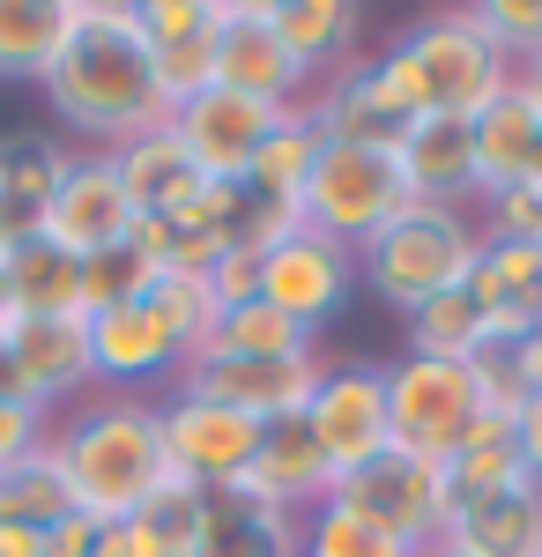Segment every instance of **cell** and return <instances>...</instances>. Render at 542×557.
Instances as JSON below:
<instances>
[{"instance_id": "obj_24", "label": "cell", "mask_w": 542, "mask_h": 557, "mask_svg": "<svg viewBox=\"0 0 542 557\" xmlns=\"http://www.w3.org/2000/svg\"><path fill=\"white\" fill-rule=\"evenodd\" d=\"M112 172H120L134 215H164V209H178V201L201 186V172H194L186 141L171 134V120L149 127V134H134V141H120V149H112Z\"/></svg>"}, {"instance_id": "obj_39", "label": "cell", "mask_w": 542, "mask_h": 557, "mask_svg": "<svg viewBox=\"0 0 542 557\" xmlns=\"http://www.w3.org/2000/svg\"><path fill=\"white\" fill-rule=\"evenodd\" d=\"M89 557H171V550H164V535L134 513V520H104V528H97V550H89Z\"/></svg>"}, {"instance_id": "obj_36", "label": "cell", "mask_w": 542, "mask_h": 557, "mask_svg": "<svg viewBox=\"0 0 542 557\" xmlns=\"http://www.w3.org/2000/svg\"><path fill=\"white\" fill-rule=\"evenodd\" d=\"M460 15L476 23V38L491 45L513 75L542 52V0H483V8H460Z\"/></svg>"}, {"instance_id": "obj_17", "label": "cell", "mask_w": 542, "mask_h": 557, "mask_svg": "<svg viewBox=\"0 0 542 557\" xmlns=\"http://www.w3.org/2000/svg\"><path fill=\"white\" fill-rule=\"evenodd\" d=\"M141 38L157 60V89L178 112L186 97L215 89V0H134Z\"/></svg>"}, {"instance_id": "obj_13", "label": "cell", "mask_w": 542, "mask_h": 557, "mask_svg": "<svg viewBox=\"0 0 542 557\" xmlns=\"http://www.w3.org/2000/svg\"><path fill=\"white\" fill-rule=\"evenodd\" d=\"M215 89L275 104V112H291V104L312 97L305 67L268 30V0H215Z\"/></svg>"}, {"instance_id": "obj_38", "label": "cell", "mask_w": 542, "mask_h": 557, "mask_svg": "<svg viewBox=\"0 0 542 557\" xmlns=\"http://www.w3.org/2000/svg\"><path fill=\"white\" fill-rule=\"evenodd\" d=\"M45 438H52V417H38V409L15 401V394H0V469H15L23 454H38Z\"/></svg>"}, {"instance_id": "obj_5", "label": "cell", "mask_w": 542, "mask_h": 557, "mask_svg": "<svg viewBox=\"0 0 542 557\" xmlns=\"http://www.w3.org/2000/svg\"><path fill=\"white\" fill-rule=\"evenodd\" d=\"M483 424H498V409L483 394L476 357H417V349H402L386 364V431H394V446H409V454L446 469Z\"/></svg>"}, {"instance_id": "obj_27", "label": "cell", "mask_w": 542, "mask_h": 557, "mask_svg": "<svg viewBox=\"0 0 542 557\" xmlns=\"http://www.w3.org/2000/svg\"><path fill=\"white\" fill-rule=\"evenodd\" d=\"M312 343H320L312 327H297L275 305L246 298V305H223V312H215V327L201 335V349H194L186 364H201V357H312Z\"/></svg>"}, {"instance_id": "obj_15", "label": "cell", "mask_w": 542, "mask_h": 557, "mask_svg": "<svg viewBox=\"0 0 542 557\" xmlns=\"http://www.w3.org/2000/svg\"><path fill=\"white\" fill-rule=\"evenodd\" d=\"M275 104H252V97H231V89H201V97H186L178 112H171V134L186 141V157H194V172L215 178V186H246L252 178V157H260V141L275 134Z\"/></svg>"}, {"instance_id": "obj_44", "label": "cell", "mask_w": 542, "mask_h": 557, "mask_svg": "<svg viewBox=\"0 0 542 557\" xmlns=\"http://www.w3.org/2000/svg\"><path fill=\"white\" fill-rule=\"evenodd\" d=\"M15 320H23V305H15V283H8V268H0V343H8Z\"/></svg>"}, {"instance_id": "obj_25", "label": "cell", "mask_w": 542, "mask_h": 557, "mask_svg": "<svg viewBox=\"0 0 542 557\" xmlns=\"http://www.w3.org/2000/svg\"><path fill=\"white\" fill-rule=\"evenodd\" d=\"M60 172H67V141H45V134H8L0 141V223H8V238L38 231Z\"/></svg>"}, {"instance_id": "obj_1", "label": "cell", "mask_w": 542, "mask_h": 557, "mask_svg": "<svg viewBox=\"0 0 542 557\" xmlns=\"http://www.w3.org/2000/svg\"><path fill=\"white\" fill-rule=\"evenodd\" d=\"M45 97L97 149H120L134 134L164 127L171 104L157 89V60H149L134 0H67V38L45 67Z\"/></svg>"}, {"instance_id": "obj_19", "label": "cell", "mask_w": 542, "mask_h": 557, "mask_svg": "<svg viewBox=\"0 0 542 557\" xmlns=\"http://www.w3.org/2000/svg\"><path fill=\"white\" fill-rule=\"evenodd\" d=\"M328 491H334V475H328V461H320V446H312L305 417L260 431V454H252V469L238 475V498L275 506V513H297V520L312 513Z\"/></svg>"}, {"instance_id": "obj_41", "label": "cell", "mask_w": 542, "mask_h": 557, "mask_svg": "<svg viewBox=\"0 0 542 557\" xmlns=\"http://www.w3.org/2000/svg\"><path fill=\"white\" fill-rule=\"evenodd\" d=\"M498 357H505V372L520 380V394H542V320H535V327H528L513 349H498Z\"/></svg>"}, {"instance_id": "obj_28", "label": "cell", "mask_w": 542, "mask_h": 557, "mask_svg": "<svg viewBox=\"0 0 542 557\" xmlns=\"http://www.w3.org/2000/svg\"><path fill=\"white\" fill-rule=\"evenodd\" d=\"M75 513V491H67V469H60V454H52V438H45L38 454H23L15 469H0V528H60V520Z\"/></svg>"}, {"instance_id": "obj_23", "label": "cell", "mask_w": 542, "mask_h": 557, "mask_svg": "<svg viewBox=\"0 0 542 557\" xmlns=\"http://www.w3.org/2000/svg\"><path fill=\"white\" fill-rule=\"evenodd\" d=\"M268 30L283 38L305 83H320L334 67L357 60V38H365V8L357 0H268Z\"/></svg>"}, {"instance_id": "obj_32", "label": "cell", "mask_w": 542, "mask_h": 557, "mask_svg": "<svg viewBox=\"0 0 542 557\" xmlns=\"http://www.w3.org/2000/svg\"><path fill=\"white\" fill-rule=\"evenodd\" d=\"M439 475H446V506H476V498H498V491H520V483H528L520 454H513V438H505V417L476 431Z\"/></svg>"}, {"instance_id": "obj_37", "label": "cell", "mask_w": 542, "mask_h": 557, "mask_svg": "<svg viewBox=\"0 0 542 557\" xmlns=\"http://www.w3.org/2000/svg\"><path fill=\"white\" fill-rule=\"evenodd\" d=\"M483 209H491L483 238H535L542 246V186L535 178H513L498 194H483Z\"/></svg>"}, {"instance_id": "obj_11", "label": "cell", "mask_w": 542, "mask_h": 557, "mask_svg": "<svg viewBox=\"0 0 542 557\" xmlns=\"http://www.w3.org/2000/svg\"><path fill=\"white\" fill-rule=\"evenodd\" d=\"M305 431H312L334 483L349 469H365L379 446H394V431H386V364H328L312 401H305Z\"/></svg>"}, {"instance_id": "obj_8", "label": "cell", "mask_w": 542, "mask_h": 557, "mask_svg": "<svg viewBox=\"0 0 542 557\" xmlns=\"http://www.w3.org/2000/svg\"><path fill=\"white\" fill-rule=\"evenodd\" d=\"M83 386H97V372H89V312H23L8 327V343H0V394H15L38 417H52Z\"/></svg>"}, {"instance_id": "obj_3", "label": "cell", "mask_w": 542, "mask_h": 557, "mask_svg": "<svg viewBox=\"0 0 542 557\" xmlns=\"http://www.w3.org/2000/svg\"><path fill=\"white\" fill-rule=\"evenodd\" d=\"M372 67H379V83H386V97H394L409 120H476V112L513 83V67L476 38V23H468L460 8L454 15L409 23L386 52H372Z\"/></svg>"}, {"instance_id": "obj_34", "label": "cell", "mask_w": 542, "mask_h": 557, "mask_svg": "<svg viewBox=\"0 0 542 557\" xmlns=\"http://www.w3.org/2000/svg\"><path fill=\"white\" fill-rule=\"evenodd\" d=\"M409 349L417 357H483V312L468 290H446L409 312Z\"/></svg>"}, {"instance_id": "obj_7", "label": "cell", "mask_w": 542, "mask_h": 557, "mask_svg": "<svg viewBox=\"0 0 542 557\" xmlns=\"http://www.w3.org/2000/svg\"><path fill=\"white\" fill-rule=\"evenodd\" d=\"M134 223L141 215H134L120 172H112V149H67V172H60V186H52V201L38 215L45 246H60L67 260L97 268V260L134 246Z\"/></svg>"}, {"instance_id": "obj_46", "label": "cell", "mask_w": 542, "mask_h": 557, "mask_svg": "<svg viewBox=\"0 0 542 557\" xmlns=\"http://www.w3.org/2000/svg\"><path fill=\"white\" fill-rule=\"evenodd\" d=\"M528 178H535V186H542V149H535V164H528Z\"/></svg>"}, {"instance_id": "obj_42", "label": "cell", "mask_w": 542, "mask_h": 557, "mask_svg": "<svg viewBox=\"0 0 542 557\" xmlns=\"http://www.w3.org/2000/svg\"><path fill=\"white\" fill-rule=\"evenodd\" d=\"M89 550H97V520L67 513L60 528H45V557H89Z\"/></svg>"}, {"instance_id": "obj_20", "label": "cell", "mask_w": 542, "mask_h": 557, "mask_svg": "<svg viewBox=\"0 0 542 557\" xmlns=\"http://www.w3.org/2000/svg\"><path fill=\"white\" fill-rule=\"evenodd\" d=\"M394 164L409 178V201L431 209H468L476 201V141L468 120H409L394 141Z\"/></svg>"}, {"instance_id": "obj_47", "label": "cell", "mask_w": 542, "mask_h": 557, "mask_svg": "<svg viewBox=\"0 0 542 557\" xmlns=\"http://www.w3.org/2000/svg\"><path fill=\"white\" fill-rule=\"evenodd\" d=\"M0 260H8V223H0Z\"/></svg>"}, {"instance_id": "obj_33", "label": "cell", "mask_w": 542, "mask_h": 557, "mask_svg": "<svg viewBox=\"0 0 542 557\" xmlns=\"http://www.w3.org/2000/svg\"><path fill=\"white\" fill-rule=\"evenodd\" d=\"M312 157H320V127H312V112L305 104H291L283 120H275V134L260 141V157H252V194H268V201H291L305 194V172H312Z\"/></svg>"}, {"instance_id": "obj_4", "label": "cell", "mask_w": 542, "mask_h": 557, "mask_svg": "<svg viewBox=\"0 0 542 557\" xmlns=\"http://www.w3.org/2000/svg\"><path fill=\"white\" fill-rule=\"evenodd\" d=\"M476 260H483V223L476 215L409 201L386 231H372L357 246V283H372V298H386L409 320L417 305L446 298V290H468Z\"/></svg>"}, {"instance_id": "obj_10", "label": "cell", "mask_w": 542, "mask_h": 557, "mask_svg": "<svg viewBox=\"0 0 542 557\" xmlns=\"http://www.w3.org/2000/svg\"><path fill=\"white\" fill-rule=\"evenodd\" d=\"M349 290H357V246H342L312 223H297L291 238H275L260 253V305H275L283 320L312 327V335L349 305Z\"/></svg>"}, {"instance_id": "obj_40", "label": "cell", "mask_w": 542, "mask_h": 557, "mask_svg": "<svg viewBox=\"0 0 542 557\" xmlns=\"http://www.w3.org/2000/svg\"><path fill=\"white\" fill-rule=\"evenodd\" d=\"M505 438H513V454H520L528 483H542V394H528V401L505 417Z\"/></svg>"}, {"instance_id": "obj_48", "label": "cell", "mask_w": 542, "mask_h": 557, "mask_svg": "<svg viewBox=\"0 0 542 557\" xmlns=\"http://www.w3.org/2000/svg\"><path fill=\"white\" fill-rule=\"evenodd\" d=\"M423 557H454V550H439V543H431V550H423Z\"/></svg>"}, {"instance_id": "obj_35", "label": "cell", "mask_w": 542, "mask_h": 557, "mask_svg": "<svg viewBox=\"0 0 542 557\" xmlns=\"http://www.w3.org/2000/svg\"><path fill=\"white\" fill-rule=\"evenodd\" d=\"M141 305H149L171 335H178V349H186V357L201 349V335H209L215 312H223V305H215V290H209V275H178V268H171V275H149Z\"/></svg>"}, {"instance_id": "obj_6", "label": "cell", "mask_w": 542, "mask_h": 557, "mask_svg": "<svg viewBox=\"0 0 542 557\" xmlns=\"http://www.w3.org/2000/svg\"><path fill=\"white\" fill-rule=\"evenodd\" d=\"M409 209V178L394 164V149H365V141H320L297 215L312 231H328L342 246H365L372 231H386L394 215Z\"/></svg>"}, {"instance_id": "obj_45", "label": "cell", "mask_w": 542, "mask_h": 557, "mask_svg": "<svg viewBox=\"0 0 542 557\" xmlns=\"http://www.w3.org/2000/svg\"><path fill=\"white\" fill-rule=\"evenodd\" d=\"M520 83L535 89V104H542V52H535V60H528V67H520Z\"/></svg>"}, {"instance_id": "obj_18", "label": "cell", "mask_w": 542, "mask_h": 557, "mask_svg": "<svg viewBox=\"0 0 542 557\" xmlns=\"http://www.w3.org/2000/svg\"><path fill=\"white\" fill-rule=\"evenodd\" d=\"M305 112H312L320 141H365V149H394L402 127H409V112L386 97V83H379V67L365 52H357L349 67L320 75L312 97H305Z\"/></svg>"}, {"instance_id": "obj_14", "label": "cell", "mask_w": 542, "mask_h": 557, "mask_svg": "<svg viewBox=\"0 0 542 557\" xmlns=\"http://www.w3.org/2000/svg\"><path fill=\"white\" fill-rule=\"evenodd\" d=\"M320 372H328L320 357H201V364H186L171 386L209 394V401L238 409L252 424H291V417H305Z\"/></svg>"}, {"instance_id": "obj_12", "label": "cell", "mask_w": 542, "mask_h": 557, "mask_svg": "<svg viewBox=\"0 0 542 557\" xmlns=\"http://www.w3.org/2000/svg\"><path fill=\"white\" fill-rule=\"evenodd\" d=\"M157 409H164L171 469L186 475L194 491H238V475L252 469L260 431H268V424H252V417L223 409V401H209V394H186V386H171Z\"/></svg>"}, {"instance_id": "obj_21", "label": "cell", "mask_w": 542, "mask_h": 557, "mask_svg": "<svg viewBox=\"0 0 542 557\" xmlns=\"http://www.w3.org/2000/svg\"><path fill=\"white\" fill-rule=\"evenodd\" d=\"M468 141H476V201L483 194H498V186H513V178H528V164H535V149H542V104H535V89L513 83L468 120Z\"/></svg>"}, {"instance_id": "obj_29", "label": "cell", "mask_w": 542, "mask_h": 557, "mask_svg": "<svg viewBox=\"0 0 542 557\" xmlns=\"http://www.w3.org/2000/svg\"><path fill=\"white\" fill-rule=\"evenodd\" d=\"M194 557H305L297 550V513L252 506L238 491H215V520Z\"/></svg>"}, {"instance_id": "obj_16", "label": "cell", "mask_w": 542, "mask_h": 557, "mask_svg": "<svg viewBox=\"0 0 542 557\" xmlns=\"http://www.w3.org/2000/svg\"><path fill=\"white\" fill-rule=\"evenodd\" d=\"M89 372L112 394H149L157 380L186 372V349L141 298H120V305L89 312Z\"/></svg>"}, {"instance_id": "obj_22", "label": "cell", "mask_w": 542, "mask_h": 557, "mask_svg": "<svg viewBox=\"0 0 542 557\" xmlns=\"http://www.w3.org/2000/svg\"><path fill=\"white\" fill-rule=\"evenodd\" d=\"M439 550L454 557H542V483L498 491V498H476L454 506L439 528Z\"/></svg>"}, {"instance_id": "obj_30", "label": "cell", "mask_w": 542, "mask_h": 557, "mask_svg": "<svg viewBox=\"0 0 542 557\" xmlns=\"http://www.w3.org/2000/svg\"><path fill=\"white\" fill-rule=\"evenodd\" d=\"M67 38V0H0V83H45Z\"/></svg>"}, {"instance_id": "obj_26", "label": "cell", "mask_w": 542, "mask_h": 557, "mask_svg": "<svg viewBox=\"0 0 542 557\" xmlns=\"http://www.w3.org/2000/svg\"><path fill=\"white\" fill-rule=\"evenodd\" d=\"M8 283H15V305L23 312H89V268L67 260L60 246H45L38 231L8 238Z\"/></svg>"}, {"instance_id": "obj_43", "label": "cell", "mask_w": 542, "mask_h": 557, "mask_svg": "<svg viewBox=\"0 0 542 557\" xmlns=\"http://www.w3.org/2000/svg\"><path fill=\"white\" fill-rule=\"evenodd\" d=\"M0 557H45V535H30V528H0Z\"/></svg>"}, {"instance_id": "obj_9", "label": "cell", "mask_w": 542, "mask_h": 557, "mask_svg": "<svg viewBox=\"0 0 542 557\" xmlns=\"http://www.w3.org/2000/svg\"><path fill=\"white\" fill-rule=\"evenodd\" d=\"M328 498L372 513L379 528H394L409 550H431L439 528H446V513H454V506H446V475H439V461H423V454H409V446H379L372 461L349 469Z\"/></svg>"}, {"instance_id": "obj_31", "label": "cell", "mask_w": 542, "mask_h": 557, "mask_svg": "<svg viewBox=\"0 0 542 557\" xmlns=\"http://www.w3.org/2000/svg\"><path fill=\"white\" fill-rule=\"evenodd\" d=\"M297 550L305 557H423V550H409L394 528H379L372 513H357V506H342V498H320L312 513L297 520Z\"/></svg>"}, {"instance_id": "obj_2", "label": "cell", "mask_w": 542, "mask_h": 557, "mask_svg": "<svg viewBox=\"0 0 542 557\" xmlns=\"http://www.w3.org/2000/svg\"><path fill=\"white\" fill-rule=\"evenodd\" d=\"M52 454L67 469L75 513L83 520H134L164 498L178 469L164 454V409L157 394H104L83 401L67 424H52Z\"/></svg>"}]
</instances>
